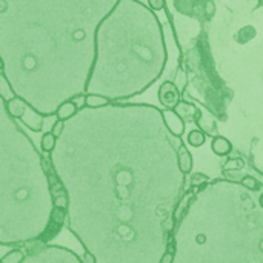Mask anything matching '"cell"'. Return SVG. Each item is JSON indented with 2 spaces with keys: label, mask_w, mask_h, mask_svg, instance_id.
Wrapping results in <instances>:
<instances>
[{
  "label": "cell",
  "mask_w": 263,
  "mask_h": 263,
  "mask_svg": "<svg viewBox=\"0 0 263 263\" xmlns=\"http://www.w3.org/2000/svg\"><path fill=\"white\" fill-rule=\"evenodd\" d=\"M240 183H242L243 188H247V190H250V191H257V190L260 188L257 179H254L253 176H243L242 180H240Z\"/></svg>",
  "instance_id": "cell-20"
},
{
  "label": "cell",
  "mask_w": 263,
  "mask_h": 263,
  "mask_svg": "<svg viewBox=\"0 0 263 263\" xmlns=\"http://www.w3.org/2000/svg\"><path fill=\"white\" fill-rule=\"evenodd\" d=\"M55 143H57V137L52 134V133H45L42 136V140H40V146L45 153L51 154L55 148Z\"/></svg>",
  "instance_id": "cell-15"
},
{
  "label": "cell",
  "mask_w": 263,
  "mask_h": 263,
  "mask_svg": "<svg viewBox=\"0 0 263 263\" xmlns=\"http://www.w3.org/2000/svg\"><path fill=\"white\" fill-rule=\"evenodd\" d=\"M0 97L5 100V102H9L11 99L15 97L12 88H11V83L8 82V79L5 77V74L0 72Z\"/></svg>",
  "instance_id": "cell-14"
},
{
  "label": "cell",
  "mask_w": 263,
  "mask_h": 263,
  "mask_svg": "<svg viewBox=\"0 0 263 263\" xmlns=\"http://www.w3.org/2000/svg\"><path fill=\"white\" fill-rule=\"evenodd\" d=\"M173 260H174V243L171 242V245H170L168 251H166V253H165V256L162 257L160 263H173Z\"/></svg>",
  "instance_id": "cell-25"
},
{
  "label": "cell",
  "mask_w": 263,
  "mask_h": 263,
  "mask_svg": "<svg viewBox=\"0 0 263 263\" xmlns=\"http://www.w3.org/2000/svg\"><path fill=\"white\" fill-rule=\"evenodd\" d=\"M243 166H245V162H243V159H239V157H236V159H231V160H228V162L223 165V170H225V171H240Z\"/></svg>",
  "instance_id": "cell-19"
},
{
  "label": "cell",
  "mask_w": 263,
  "mask_h": 263,
  "mask_svg": "<svg viewBox=\"0 0 263 263\" xmlns=\"http://www.w3.org/2000/svg\"><path fill=\"white\" fill-rule=\"evenodd\" d=\"M0 263H2V259H0Z\"/></svg>",
  "instance_id": "cell-31"
},
{
  "label": "cell",
  "mask_w": 263,
  "mask_h": 263,
  "mask_svg": "<svg viewBox=\"0 0 263 263\" xmlns=\"http://www.w3.org/2000/svg\"><path fill=\"white\" fill-rule=\"evenodd\" d=\"M177 163H179L180 171H182L185 176L190 174V173L193 171V165H194L193 156H191L190 149L186 148V145H185L183 142H182V143L179 145V148H177Z\"/></svg>",
  "instance_id": "cell-7"
},
{
  "label": "cell",
  "mask_w": 263,
  "mask_h": 263,
  "mask_svg": "<svg viewBox=\"0 0 263 263\" xmlns=\"http://www.w3.org/2000/svg\"><path fill=\"white\" fill-rule=\"evenodd\" d=\"M208 182H210V177H208L206 174H202V173H194V174L191 176V180H190L191 186H194V188L202 186V185H205V183H208Z\"/></svg>",
  "instance_id": "cell-21"
},
{
  "label": "cell",
  "mask_w": 263,
  "mask_h": 263,
  "mask_svg": "<svg viewBox=\"0 0 263 263\" xmlns=\"http://www.w3.org/2000/svg\"><path fill=\"white\" fill-rule=\"evenodd\" d=\"M82 263H96V257L91 253H85L82 257Z\"/></svg>",
  "instance_id": "cell-28"
},
{
  "label": "cell",
  "mask_w": 263,
  "mask_h": 263,
  "mask_svg": "<svg viewBox=\"0 0 263 263\" xmlns=\"http://www.w3.org/2000/svg\"><path fill=\"white\" fill-rule=\"evenodd\" d=\"M166 42L157 14L136 0H119L96 34L86 94L125 102L145 92L165 71Z\"/></svg>",
  "instance_id": "cell-2"
},
{
  "label": "cell",
  "mask_w": 263,
  "mask_h": 263,
  "mask_svg": "<svg viewBox=\"0 0 263 263\" xmlns=\"http://www.w3.org/2000/svg\"><path fill=\"white\" fill-rule=\"evenodd\" d=\"M108 103H111V100L100 94H85V106L88 108H100Z\"/></svg>",
  "instance_id": "cell-12"
},
{
  "label": "cell",
  "mask_w": 263,
  "mask_h": 263,
  "mask_svg": "<svg viewBox=\"0 0 263 263\" xmlns=\"http://www.w3.org/2000/svg\"><path fill=\"white\" fill-rule=\"evenodd\" d=\"M65 219H66V210H62V208H55L52 210L51 213V222L59 225V227H63L65 223Z\"/></svg>",
  "instance_id": "cell-18"
},
{
  "label": "cell",
  "mask_w": 263,
  "mask_h": 263,
  "mask_svg": "<svg viewBox=\"0 0 263 263\" xmlns=\"http://www.w3.org/2000/svg\"><path fill=\"white\" fill-rule=\"evenodd\" d=\"M28 106H29V105H28L23 99H20V97H14V99H11L9 102H6V108H8L9 114H11L14 119H20Z\"/></svg>",
  "instance_id": "cell-10"
},
{
  "label": "cell",
  "mask_w": 263,
  "mask_h": 263,
  "mask_svg": "<svg viewBox=\"0 0 263 263\" xmlns=\"http://www.w3.org/2000/svg\"><path fill=\"white\" fill-rule=\"evenodd\" d=\"M63 128H65V122L63 120H55L54 123H52V128H51V133L55 136V137H60V134L63 133Z\"/></svg>",
  "instance_id": "cell-24"
},
{
  "label": "cell",
  "mask_w": 263,
  "mask_h": 263,
  "mask_svg": "<svg viewBox=\"0 0 263 263\" xmlns=\"http://www.w3.org/2000/svg\"><path fill=\"white\" fill-rule=\"evenodd\" d=\"M136 2H140V3H143V5H148V0H136Z\"/></svg>",
  "instance_id": "cell-29"
},
{
  "label": "cell",
  "mask_w": 263,
  "mask_h": 263,
  "mask_svg": "<svg viewBox=\"0 0 263 263\" xmlns=\"http://www.w3.org/2000/svg\"><path fill=\"white\" fill-rule=\"evenodd\" d=\"M194 122H196V125L199 126V129H202L206 136H208V134L213 136V137L219 136V134H217V126H216V122H214V117L211 116L210 111L199 108V111H197V114H196V117H194Z\"/></svg>",
  "instance_id": "cell-5"
},
{
  "label": "cell",
  "mask_w": 263,
  "mask_h": 263,
  "mask_svg": "<svg viewBox=\"0 0 263 263\" xmlns=\"http://www.w3.org/2000/svg\"><path fill=\"white\" fill-rule=\"evenodd\" d=\"M186 142L193 148H200L206 142V134L202 129H193V131H190V134L186 137Z\"/></svg>",
  "instance_id": "cell-13"
},
{
  "label": "cell",
  "mask_w": 263,
  "mask_h": 263,
  "mask_svg": "<svg viewBox=\"0 0 263 263\" xmlns=\"http://www.w3.org/2000/svg\"><path fill=\"white\" fill-rule=\"evenodd\" d=\"M260 205L263 206V194H262V197H260Z\"/></svg>",
  "instance_id": "cell-30"
},
{
  "label": "cell",
  "mask_w": 263,
  "mask_h": 263,
  "mask_svg": "<svg viewBox=\"0 0 263 263\" xmlns=\"http://www.w3.org/2000/svg\"><path fill=\"white\" fill-rule=\"evenodd\" d=\"M52 203H54V206H55V208L66 210V208H68V205H69V200H68V196H66V193L63 191V193H60V194L54 196V199H52Z\"/></svg>",
  "instance_id": "cell-22"
},
{
  "label": "cell",
  "mask_w": 263,
  "mask_h": 263,
  "mask_svg": "<svg viewBox=\"0 0 263 263\" xmlns=\"http://www.w3.org/2000/svg\"><path fill=\"white\" fill-rule=\"evenodd\" d=\"M77 111H79V108L76 106V103H74L72 100H68V102H63V103L57 108V111H55V117H57L59 120L66 122V120H68V119H71Z\"/></svg>",
  "instance_id": "cell-11"
},
{
  "label": "cell",
  "mask_w": 263,
  "mask_h": 263,
  "mask_svg": "<svg viewBox=\"0 0 263 263\" xmlns=\"http://www.w3.org/2000/svg\"><path fill=\"white\" fill-rule=\"evenodd\" d=\"M182 100V91L171 80H166L159 88V102L165 109H174Z\"/></svg>",
  "instance_id": "cell-3"
},
{
  "label": "cell",
  "mask_w": 263,
  "mask_h": 263,
  "mask_svg": "<svg viewBox=\"0 0 263 263\" xmlns=\"http://www.w3.org/2000/svg\"><path fill=\"white\" fill-rule=\"evenodd\" d=\"M148 8L153 9L154 12L163 11L165 9V0H148Z\"/></svg>",
  "instance_id": "cell-23"
},
{
  "label": "cell",
  "mask_w": 263,
  "mask_h": 263,
  "mask_svg": "<svg viewBox=\"0 0 263 263\" xmlns=\"http://www.w3.org/2000/svg\"><path fill=\"white\" fill-rule=\"evenodd\" d=\"M191 197H193V193H188V194H185V197H183V200L179 203V206L176 208V213H174V222H180L182 220V217H183V214L186 213V208H188V202L191 200Z\"/></svg>",
  "instance_id": "cell-16"
},
{
  "label": "cell",
  "mask_w": 263,
  "mask_h": 263,
  "mask_svg": "<svg viewBox=\"0 0 263 263\" xmlns=\"http://www.w3.org/2000/svg\"><path fill=\"white\" fill-rule=\"evenodd\" d=\"M72 102L76 103V106H77L79 109L85 108V94H80V96L74 97V99H72Z\"/></svg>",
  "instance_id": "cell-27"
},
{
  "label": "cell",
  "mask_w": 263,
  "mask_h": 263,
  "mask_svg": "<svg viewBox=\"0 0 263 263\" xmlns=\"http://www.w3.org/2000/svg\"><path fill=\"white\" fill-rule=\"evenodd\" d=\"M49 191L54 194V196H57V194H60V193H63L65 191V188H63V183L59 180L57 183H54L52 186H49Z\"/></svg>",
  "instance_id": "cell-26"
},
{
  "label": "cell",
  "mask_w": 263,
  "mask_h": 263,
  "mask_svg": "<svg viewBox=\"0 0 263 263\" xmlns=\"http://www.w3.org/2000/svg\"><path fill=\"white\" fill-rule=\"evenodd\" d=\"M23 259H25V254L22 250H11L2 257V263H22Z\"/></svg>",
  "instance_id": "cell-17"
},
{
  "label": "cell",
  "mask_w": 263,
  "mask_h": 263,
  "mask_svg": "<svg viewBox=\"0 0 263 263\" xmlns=\"http://www.w3.org/2000/svg\"><path fill=\"white\" fill-rule=\"evenodd\" d=\"M119 0H0V65L15 97L43 117L80 94L96 34Z\"/></svg>",
  "instance_id": "cell-1"
},
{
  "label": "cell",
  "mask_w": 263,
  "mask_h": 263,
  "mask_svg": "<svg viewBox=\"0 0 263 263\" xmlns=\"http://www.w3.org/2000/svg\"><path fill=\"white\" fill-rule=\"evenodd\" d=\"M162 117L163 122L168 128V131L176 136V137H182L185 133V120L174 111V109H162Z\"/></svg>",
  "instance_id": "cell-4"
},
{
  "label": "cell",
  "mask_w": 263,
  "mask_h": 263,
  "mask_svg": "<svg viewBox=\"0 0 263 263\" xmlns=\"http://www.w3.org/2000/svg\"><path fill=\"white\" fill-rule=\"evenodd\" d=\"M20 120L25 123V126H28L31 131L34 133H40L43 129V116L40 112H37L35 109H32L31 106H28L23 112V116L20 117Z\"/></svg>",
  "instance_id": "cell-6"
},
{
  "label": "cell",
  "mask_w": 263,
  "mask_h": 263,
  "mask_svg": "<svg viewBox=\"0 0 263 263\" xmlns=\"http://www.w3.org/2000/svg\"><path fill=\"white\" fill-rule=\"evenodd\" d=\"M174 111H176L183 120H194V117H196L199 108H197L194 103H191V102L180 100V103L174 108Z\"/></svg>",
  "instance_id": "cell-9"
},
{
  "label": "cell",
  "mask_w": 263,
  "mask_h": 263,
  "mask_svg": "<svg viewBox=\"0 0 263 263\" xmlns=\"http://www.w3.org/2000/svg\"><path fill=\"white\" fill-rule=\"evenodd\" d=\"M211 149H213V153H214L216 156L223 157V156L231 154V151H233V143H231L227 137H223V136H216V137H213Z\"/></svg>",
  "instance_id": "cell-8"
}]
</instances>
